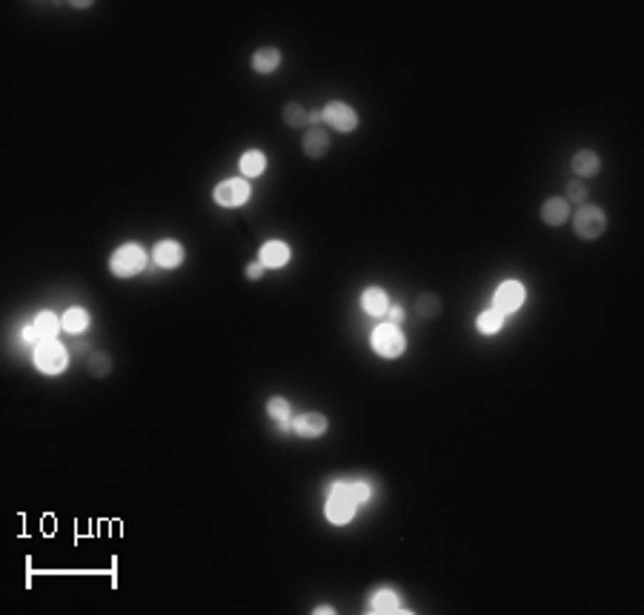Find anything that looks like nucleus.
<instances>
[{"label": "nucleus", "mask_w": 644, "mask_h": 615, "mask_svg": "<svg viewBox=\"0 0 644 615\" xmlns=\"http://www.w3.org/2000/svg\"><path fill=\"white\" fill-rule=\"evenodd\" d=\"M250 197V183L244 177H232V180H224L218 189H215V200L221 203V207H241V203H247Z\"/></svg>", "instance_id": "7"}, {"label": "nucleus", "mask_w": 644, "mask_h": 615, "mask_svg": "<svg viewBox=\"0 0 644 615\" xmlns=\"http://www.w3.org/2000/svg\"><path fill=\"white\" fill-rule=\"evenodd\" d=\"M598 169H601V160H598L596 152H590V149L576 152V157H573V172H576V175L593 177V175H598Z\"/></svg>", "instance_id": "16"}, {"label": "nucleus", "mask_w": 644, "mask_h": 615, "mask_svg": "<svg viewBox=\"0 0 644 615\" xmlns=\"http://www.w3.org/2000/svg\"><path fill=\"white\" fill-rule=\"evenodd\" d=\"M524 298H527V292H524V286L518 284V281H504L499 289H496V309L499 312H516L521 304H524Z\"/></svg>", "instance_id": "8"}, {"label": "nucleus", "mask_w": 644, "mask_h": 615, "mask_svg": "<svg viewBox=\"0 0 644 615\" xmlns=\"http://www.w3.org/2000/svg\"><path fill=\"white\" fill-rule=\"evenodd\" d=\"M324 120H327L332 129H338V132H355V126H358L355 109H352L349 103H344V100L327 103V106H324Z\"/></svg>", "instance_id": "6"}, {"label": "nucleus", "mask_w": 644, "mask_h": 615, "mask_svg": "<svg viewBox=\"0 0 644 615\" xmlns=\"http://www.w3.org/2000/svg\"><path fill=\"white\" fill-rule=\"evenodd\" d=\"M415 312H418V318H424V321L441 315V298H439V295H418Z\"/></svg>", "instance_id": "21"}, {"label": "nucleus", "mask_w": 644, "mask_h": 615, "mask_svg": "<svg viewBox=\"0 0 644 615\" xmlns=\"http://www.w3.org/2000/svg\"><path fill=\"white\" fill-rule=\"evenodd\" d=\"M295 433L301 438H321L327 433V418L318 413H304L295 418Z\"/></svg>", "instance_id": "13"}, {"label": "nucleus", "mask_w": 644, "mask_h": 615, "mask_svg": "<svg viewBox=\"0 0 644 615\" xmlns=\"http://www.w3.org/2000/svg\"><path fill=\"white\" fill-rule=\"evenodd\" d=\"M146 267V252L138 244H126L121 247L112 258H109V269L115 278H132Z\"/></svg>", "instance_id": "2"}, {"label": "nucleus", "mask_w": 644, "mask_h": 615, "mask_svg": "<svg viewBox=\"0 0 644 615\" xmlns=\"http://www.w3.org/2000/svg\"><path fill=\"white\" fill-rule=\"evenodd\" d=\"M361 309H364L367 315H372V318L387 315V309H389V298H387V292H384V289H378V286L364 289V295H361Z\"/></svg>", "instance_id": "12"}, {"label": "nucleus", "mask_w": 644, "mask_h": 615, "mask_svg": "<svg viewBox=\"0 0 644 615\" xmlns=\"http://www.w3.org/2000/svg\"><path fill=\"white\" fill-rule=\"evenodd\" d=\"M567 218H570V200H564V197H550V200H544V207H541V221H544L547 227H561Z\"/></svg>", "instance_id": "10"}, {"label": "nucleus", "mask_w": 644, "mask_h": 615, "mask_svg": "<svg viewBox=\"0 0 644 615\" xmlns=\"http://www.w3.org/2000/svg\"><path fill=\"white\" fill-rule=\"evenodd\" d=\"M61 324H63V332H69V335H81V332L89 326V315H86V309L72 306V309H66V312H63Z\"/></svg>", "instance_id": "17"}, {"label": "nucleus", "mask_w": 644, "mask_h": 615, "mask_svg": "<svg viewBox=\"0 0 644 615\" xmlns=\"http://www.w3.org/2000/svg\"><path fill=\"white\" fill-rule=\"evenodd\" d=\"M66 361H69L66 346L58 343V341H41V343L35 346V366H38L44 375H58V372H63V369H66Z\"/></svg>", "instance_id": "3"}, {"label": "nucleus", "mask_w": 644, "mask_h": 615, "mask_svg": "<svg viewBox=\"0 0 644 615\" xmlns=\"http://www.w3.org/2000/svg\"><path fill=\"white\" fill-rule=\"evenodd\" d=\"M355 507H358V501L352 498L349 487H347V484H335L332 492H329V498H327V507H324V510H327V518H329L332 524H347V521H352Z\"/></svg>", "instance_id": "4"}, {"label": "nucleus", "mask_w": 644, "mask_h": 615, "mask_svg": "<svg viewBox=\"0 0 644 615\" xmlns=\"http://www.w3.org/2000/svg\"><path fill=\"white\" fill-rule=\"evenodd\" d=\"M604 229H607V215H604V210L584 203V207L576 212V235H578V238L596 241Z\"/></svg>", "instance_id": "5"}, {"label": "nucleus", "mask_w": 644, "mask_h": 615, "mask_svg": "<svg viewBox=\"0 0 644 615\" xmlns=\"http://www.w3.org/2000/svg\"><path fill=\"white\" fill-rule=\"evenodd\" d=\"M327 149H329V138H327V132H324L321 126L307 129V135H304V152H307L310 157H324V155H327Z\"/></svg>", "instance_id": "14"}, {"label": "nucleus", "mask_w": 644, "mask_h": 615, "mask_svg": "<svg viewBox=\"0 0 644 615\" xmlns=\"http://www.w3.org/2000/svg\"><path fill=\"white\" fill-rule=\"evenodd\" d=\"M152 258H155V264H158L160 269H175V267H180V261H183V247L175 244V241H160V244L155 247Z\"/></svg>", "instance_id": "9"}, {"label": "nucleus", "mask_w": 644, "mask_h": 615, "mask_svg": "<svg viewBox=\"0 0 644 615\" xmlns=\"http://www.w3.org/2000/svg\"><path fill=\"white\" fill-rule=\"evenodd\" d=\"M398 609L401 606H398V598L392 589H378L369 601V612H398Z\"/></svg>", "instance_id": "20"}, {"label": "nucleus", "mask_w": 644, "mask_h": 615, "mask_svg": "<svg viewBox=\"0 0 644 615\" xmlns=\"http://www.w3.org/2000/svg\"><path fill=\"white\" fill-rule=\"evenodd\" d=\"M24 341H26V343H35V346H38V343H41V341H44V338H41V332H38V329H35V324H32V326H26V329H24Z\"/></svg>", "instance_id": "28"}, {"label": "nucleus", "mask_w": 644, "mask_h": 615, "mask_svg": "<svg viewBox=\"0 0 644 615\" xmlns=\"http://www.w3.org/2000/svg\"><path fill=\"white\" fill-rule=\"evenodd\" d=\"M86 366H89V372H92L95 378H106L109 369H112V361H109L106 352H92L89 361H86Z\"/></svg>", "instance_id": "25"}, {"label": "nucleus", "mask_w": 644, "mask_h": 615, "mask_svg": "<svg viewBox=\"0 0 644 615\" xmlns=\"http://www.w3.org/2000/svg\"><path fill=\"white\" fill-rule=\"evenodd\" d=\"M264 166H267V157H264V152H258V149H250V152L241 157V172H244L247 177H258V175L264 172Z\"/></svg>", "instance_id": "22"}, {"label": "nucleus", "mask_w": 644, "mask_h": 615, "mask_svg": "<svg viewBox=\"0 0 644 615\" xmlns=\"http://www.w3.org/2000/svg\"><path fill=\"white\" fill-rule=\"evenodd\" d=\"M284 123L292 126V129H301V126L310 123V112L301 103H287L284 106Z\"/></svg>", "instance_id": "24"}, {"label": "nucleus", "mask_w": 644, "mask_h": 615, "mask_svg": "<svg viewBox=\"0 0 644 615\" xmlns=\"http://www.w3.org/2000/svg\"><path fill=\"white\" fill-rule=\"evenodd\" d=\"M567 195H570L573 203H581V207L587 203V186H584L581 180H573V183L567 186Z\"/></svg>", "instance_id": "26"}, {"label": "nucleus", "mask_w": 644, "mask_h": 615, "mask_svg": "<svg viewBox=\"0 0 644 615\" xmlns=\"http://www.w3.org/2000/svg\"><path fill=\"white\" fill-rule=\"evenodd\" d=\"M324 120V109L321 112H310V123H321Z\"/></svg>", "instance_id": "31"}, {"label": "nucleus", "mask_w": 644, "mask_h": 615, "mask_svg": "<svg viewBox=\"0 0 644 615\" xmlns=\"http://www.w3.org/2000/svg\"><path fill=\"white\" fill-rule=\"evenodd\" d=\"M264 269H267V267H264L261 261H258V264H250V267H247V278H250V281H258V278L264 275Z\"/></svg>", "instance_id": "29"}, {"label": "nucleus", "mask_w": 644, "mask_h": 615, "mask_svg": "<svg viewBox=\"0 0 644 615\" xmlns=\"http://www.w3.org/2000/svg\"><path fill=\"white\" fill-rule=\"evenodd\" d=\"M278 66H281V52L272 49V46L258 49V52L252 55V69H255L258 75H270V72H275Z\"/></svg>", "instance_id": "15"}, {"label": "nucleus", "mask_w": 644, "mask_h": 615, "mask_svg": "<svg viewBox=\"0 0 644 615\" xmlns=\"http://www.w3.org/2000/svg\"><path fill=\"white\" fill-rule=\"evenodd\" d=\"M267 413H270V418H272V421H278V427H281V430H287V427H290V415H292L290 400H284V398H270V403H267Z\"/></svg>", "instance_id": "18"}, {"label": "nucleus", "mask_w": 644, "mask_h": 615, "mask_svg": "<svg viewBox=\"0 0 644 615\" xmlns=\"http://www.w3.org/2000/svg\"><path fill=\"white\" fill-rule=\"evenodd\" d=\"M501 324H504V312H499V309H484L479 315V332H484V335H496L501 329Z\"/></svg>", "instance_id": "23"}, {"label": "nucleus", "mask_w": 644, "mask_h": 615, "mask_svg": "<svg viewBox=\"0 0 644 615\" xmlns=\"http://www.w3.org/2000/svg\"><path fill=\"white\" fill-rule=\"evenodd\" d=\"M258 261H261L267 269H278V267H284V264L290 261V247H287L284 241H267V244L261 247Z\"/></svg>", "instance_id": "11"}, {"label": "nucleus", "mask_w": 644, "mask_h": 615, "mask_svg": "<svg viewBox=\"0 0 644 615\" xmlns=\"http://www.w3.org/2000/svg\"><path fill=\"white\" fill-rule=\"evenodd\" d=\"M389 312V324H398L401 318H404V309L401 306H392V309H387Z\"/></svg>", "instance_id": "30"}, {"label": "nucleus", "mask_w": 644, "mask_h": 615, "mask_svg": "<svg viewBox=\"0 0 644 615\" xmlns=\"http://www.w3.org/2000/svg\"><path fill=\"white\" fill-rule=\"evenodd\" d=\"M63 324H61V318L58 315H52V312H41L38 318H35V329L41 332V338L44 341H55V335H58V329H61Z\"/></svg>", "instance_id": "19"}, {"label": "nucleus", "mask_w": 644, "mask_h": 615, "mask_svg": "<svg viewBox=\"0 0 644 615\" xmlns=\"http://www.w3.org/2000/svg\"><path fill=\"white\" fill-rule=\"evenodd\" d=\"M369 343H372L375 355H381V358H398L404 352V346H407V338L398 329V324H381V326L372 329Z\"/></svg>", "instance_id": "1"}, {"label": "nucleus", "mask_w": 644, "mask_h": 615, "mask_svg": "<svg viewBox=\"0 0 644 615\" xmlns=\"http://www.w3.org/2000/svg\"><path fill=\"white\" fill-rule=\"evenodd\" d=\"M349 487V492H352V498L358 501V504H367L369 501V484H364V481H355V484H347Z\"/></svg>", "instance_id": "27"}]
</instances>
